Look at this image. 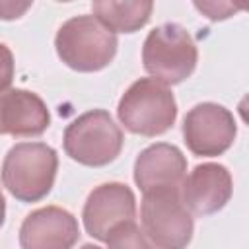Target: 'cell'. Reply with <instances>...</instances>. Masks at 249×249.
<instances>
[{
  "instance_id": "6da1fadb",
  "label": "cell",
  "mask_w": 249,
  "mask_h": 249,
  "mask_svg": "<svg viewBox=\"0 0 249 249\" xmlns=\"http://www.w3.org/2000/svg\"><path fill=\"white\" fill-rule=\"evenodd\" d=\"M56 150L45 142H19L2 161V183L21 202L45 198L56 177Z\"/></svg>"
},
{
  "instance_id": "7a4b0ae2",
  "label": "cell",
  "mask_w": 249,
  "mask_h": 249,
  "mask_svg": "<svg viewBox=\"0 0 249 249\" xmlns=\"http://www.w3.org/2000/svg\"><path fill=\"white\" fill-rule=\"evenodd\" d=\"M58 58L72 70L97 72L111 64L117 54V35L101 25L93 16L66 19L54 37Z\"/></svg>"
},
{
  "instance_id": "3957f363",
  "label": "cell",
  "mask_w": 249,
  "mask_h": 249,
  "mask_svg": "<svg viewBox=\"0 0 249 249\" xmlns=\"http://www.w3.org/2000/svg\"><path fill=\"white\" fill-rule=\"evenodd\" d=\"M196 60V45L191 33L179 23L154 27L142 47L144 70L163 86H175L187 80L195 72Z\"/></svg>"
},
{
  "instance_id": "277c9868",
  "label": "cell",
  "mask_w": 249,
  "mask_h": 249,
  "mask_svg": "<svg viewBox=\"0 0 249 249\" xmlns=\"http://www.w3.org/2000/svg\"><path fill=\"white\" fill-rule=\"evenodd\" d=\"M117 115L126 130L140 136H160L177 119V103L171 89L154 78L136 80L121 97Z\"/></svg>"
},
{
  "instance_id": "5b68a950",
  "label": "cell",
  "mask_w": 249,
  "mask_h": 249,
  "mask_svg": "<svg viewBox=\"0 0 249 249\" xmlns=\"http://www.w3.org/2000/svg\"><path fill=\"white\" fill-rule=\"evenodd\" d=\"M64 152L88 167L111 163L123 148V130L105 109H91L64 130Z\"/></svg>"
},
{
  "instance_id": "8992f818",
  "label": "cell",
  "mask_w": 249,
  "mask_h": 249,
  "mask_svg": "<svg viewBox=\"0 0 249 249\" xmlns=\"http://www.w3.org/2000/svg\"><path fill=\"white\" fill-rule=\"evenodd\" d=\"M140 216L144 233L158 249H185L191 243L195 222L179 191L146 193Z\"/></svg>"
},
{
  "instance_id": "52a82bcc",
  "label": "cell",
  "mask_w": 249,
  "mask_h": 249,
  "mask_svg": "<svg viewBox=\"0 0 249 249\" xmlns=\"http://www.w3.org/2000/svg\"><path fill=\"white\" fill-rule=\"evenodd\" d=\"M237 134L235 119L224 105L198 103L183 119V138L195 156L214 158L230 150Z\"/></svg>"
},
{
  "instance_id": "ba28073f",
  "label": "cell",
  "mask_w": 249,
  "mask_h": 249,
  "mask_svg": "<svg viewBox=\"0 0 249 249\" xmlns=\"http://www.w3.org/2000/svg\"><path fill=\"white\" fill-rule=\"evenodd\" d=\"M134 214L136 198L130 187L124 183H103L89 193L82 218L86 231L91 237L105 241L115 226L134 220Z\"/></svg>"
},
{
  "instance_id": "9c48e42d",
  "label": "cell",
  "mask_w": 249,
  "mask_h": 249,
  "mask_svg": "<svg viewBox=\"0 0 249 249\" xmlns=\"http://www.w3.org/2000/svg\"><path fill=\"white\" fill-rule=\"evenodd\" d=\"M187 177V160L173 144H152L134 161V183L140 191H179Z\"/></svg>"
},
{
  "instance_id": "30bf717a",
  "label": "cell",
  "mask_w": 249,
  "mask_h": 249,
  "mask_svg": "<svg viewBox=\"0 0 249 249\" xmlns=\"http://www.w3.org/2000/svg\"><path fill=\"white\" fill-rule=\"evenodd\" d=\"M78 237V220L60 206L33 210L19 228L21 249H72Z\"/></svg>"
},
{
  "instance_id": "8fae6325",
  "label": "cell",
  "mask_w": 249,
  "mask_h": 249,
  "mask_svg": "<svg viewBox=\"0 0 249 249\" xmlns=\"http://www.w3.org/2000/svg\"><path fill=\"white\" fill-rule=\"evenodd\" d=\"M233 183L226 165L222 163H200L181 187V200L191 214L208 216L222 210L231 198Z\"/></svg>"
},
{
  "instance_id": "7c38bea8",
  "label": "cell",
  "mask_w": 249,
  "mask_h": 249,
  "mask_svg": "<svg viewBox=\"0 0 249 249\" xmlns=\"http://www.w3.org/2000/svg\"><path fill=\"white\" fill-rule=\"evenodd\" d=\"M51 124L45 101L29 89L0 91V134L18 138L41 136Z\"/></svg>"
},
{
  "instance_id": "4fadbf2b",
  "label": "cell",
  "mask_w": 249,
  "mask_h": 249,
  "mask_svg": "<svg viewBox=\"0 0 249 249\" xmlns=\"http://www.w3.org/2000/svg\"><path fill=\"white\" fill-rule=\"evenodd\" d=\"M93 18L113 33H134L144 27L152 16L154 2L134 0V2H115V0H95L91 4Z\"/></svg>"
},
{
  "instance_id": "5bb4252c",
  "label": "cell",
  "mask_w": 249,
  "mask_h": 249,
  "mask_svg": "<svg viewBox=\"0 0 249 249\" xmlns=\"http://www.w3.org/2000/svg\"><path fill=\"white\" fill-rule=\"evenodd\" d=\"M105 243L107 249H158L134 220L115 226L109 231Z\"/></svg>"
},
{
  "instance_id": "9a60e30c",
  "label": "cell",
  "mask_w": 249,
  "mask_h": 249,
  "mask_svg": "<svg viewBox=\"0 0 249 249\" xmlns=\"http://www.w3.org/2000/svg\"><path fill=\"white\" fill-rule=\"evenodd\" d=\"M14 72H16L14 54L4 43H0V91L10 88V84L14 80Z\"/></svg>"
},
{
  "instance_id": "2e32d148",
  "label": "cell",
  "mask_w": 249,
  "mask_h": 249,
  "mask_svg": "<svg viewBox=\"0 0 249 249\" xmlns=\"http://www.w3.org/2000/svg\"><path fill=\"white\" fill-rule=\"evenodd\" d=\"M195 8L196 10H200V12H204L210 19H224V18H230V14L231 12H237V8L235 6H231V4H216V2H195Z\"/></svg>"
},
{
  "instance_id": "e0dca14e",
  "label": "cell",
  "mask_w": 249,
  "mask_h": 249,
  "mask_svg": "<svg viewBox=\"0 0 249 249\" xmlns=\"http://www.w3.org/2000/svg\"><path fill=\"white\" fill-rule=\"evenodd\" d=\"M31 8V2L0 0V19H18Z\"/></svg>"
},
{
  "instance_id": "ac0fdd59",
  "label": "cell",
  "mask_w": 249,
  "mask_h": 249,
  "mask_svg": "<svg viewBox=\"0 0 249 249\" xmlns=\"http://www.w3.org/2000/svg\"><path fill=\"white\" fill-rule=\"evenodd\" d=\"M4 218H6V198H4V193L0 189V228L4 224Z\"/></svg>"
},
{
  "instance_id": "d6986e66",
  "label": "cell",
  "mask_w": 249,
  "mask_h": 249,
  "mask_svg": "<svg viewBox=\"0 0 249 249\" xmlns=\"http://www.w3.org/2000/svg\"><path fill=\"white\" fill-rule=\"evenodd\" d=\"M80 249H101V247H97V245H91V243H86V245H82Z\"/></svg>"
}]
</instances>
